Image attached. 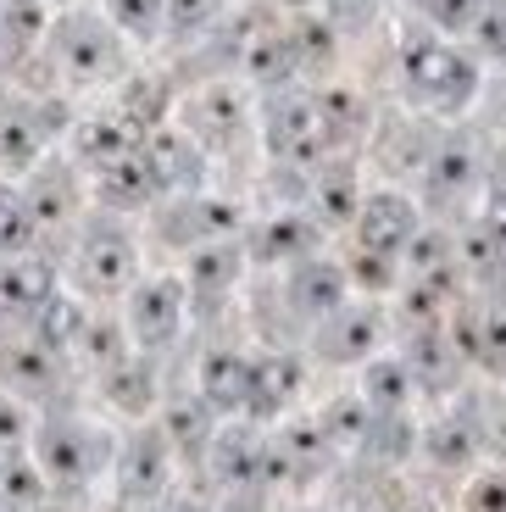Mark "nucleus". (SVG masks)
I'll return each instance as SVG.
<instances>
[{"mask_svg":"<svg viewBox=\"0 0 506 512\" xmlns=\"http://www.w3.org/2000/svg\"><path fill=\"white\" fill-rule=\"evenodd\" d=\"M217 17H223V6H217V0H167L162 34L178 39V45H190V39H201Z\"/></svg>","mask_w":506,"mask_h":512,"instance_id":"obj_22","label":"nucleus"},{"mask_svg":"<svg viewBox=\"0 0 506 512\" xmlns=\"http://www.w3.org/2000/svg\"><path fill=\"white\" fill-rule=\"evenodd\" d=\"M490 446L506 451V407H495V418H490Z\"/></svg>","mask_w":506,"mask_h":512,"instance_id":"obj_30","label":"nucleus"},{"mask_svg":"<svg viewBox=\"0 0 506 512\" xmlns=\"http://www.w3.org/2000/svg\"><path fill=\"white\" fill-rule=\"evenodd\" d=\"M62 28L73 34V45L62 39V51H56L67 78H78V84H106V78L123 73V34L101 12H78Z\"/></svg>","mask_w":506,"mask_h":512,"instance_id":"obj_2","label":"nucleus"},{"mask_svg":"<svg viewBox=\"0 0 506 512\" xmlns=\"http://www.w3.org/2000/svg\"><path fill=\"white\" fill-rule=\"evenodd\" d=\"M317 423H323L329 446H362V440H367V423H373V407H367L362 396H340Z\"/></svg>","mask_w":506,"mask_h":512,"instance_id":"obj_21","label":"nucleus"},{"mask_svg":"<svg viewBox=\"0 0 506 512\" xmlns=\"http://www.w3.org/2000/svg\"><path fill=\"white\" fill-rule=\"evenodd\" d=\"M356 284H362V290H390V284H395V256L362 251V256H356Z\"/></svg>","mask_w":506,"mask_h":512,"instance_id":"obj_27","label":"nucleus"},{"mask_svg":"<svg viewBox=\"0 0 506 512\" xmlns=\"http://www.w3.org/2000/svg\"><path fill=\"white\" fill-rule=\"evenodd\" d=\"M345 295H351V273L334 268V262H317V256H306V262H295L290 273V307L301 312V318H334V312L345 307Z\"/></svg>","mask_w":506,"mask_h":512,"instance_id":"obj_7","label":"nucleus"},{"mask_svg":"<svg viewBox=\"0 0 506 512\" xmlns=\"http://www.w3.org/2000/svg\"><path fill=\"white\" fill-rule=\"evenodd\" d=\"M101 17L128 39V45H151V39H162L167 0H101Z\"/></svg>","mask_w":506,"mask_h":512,"instance_id":"obj_18","label":"nucleus"},{"mask_svg":"<svg viewBox=\"0 0 506 512\" xmlns=\"http://www.w3.org/2000/svg\"><path fill=\"white\" fill-rule=\"evenodd\" d=\"M479 179V156L468 140H434L429 162H423V184L434 190V201H451Z\"/></svg>","mask_w":506,"mask_h":512,"instance_id":"obj_11","label":"nucleus"},{"mask_svg":"<svg viewBox=\"0 0 506 512\" xmlns=\"http://www.w3.org/2000/svg\"><path fill=\"white\" fill-rule=\"evenodd\" d=\"M240 128H245V95L240 90L212 84V90L195 95V140L228 145V140H240Z\"/></svg>","mask_w":506,"mask_h":512,"instance_id":"obj_13","label":"nucleus"},{"mask_svg":"<svg viewBox=\"0 0 506 512\" xmlns=\"http://www.w3.org/2000/svg\"><path fill=\"white\" fill-rule=\"evenodd\" d=\"M262 457H267V446L251 435V429H234V435L212 440L217 479H223L228 490H251V485H262Z\"/></svg>","mask_w":506,"mask_h":512,"instance_id":"obj_15","label":"nucleus"},{"mask_svg":"<svg viewBox=\"0 0 506 512\" xmlns=\"http://www.w3.org/2000/svg\"><path fill=\"white\" fill-rule=\"evenodd\" d=\"M312 106H317L323 145H351L367 128V101L356 90H323V95H312Z\"/></svg>","mask_w":506,"mask_h":512,"instance_id":"obj_17","label":"nucleus"},{"mask_svg":"<svg viewBox=\"0 0 506 512\" xmlns=\"http://www.w3.org/2000/svg\"><path fill=\"white\" fill-rule=\"evenodd\" d=\"M145 162H151V173H156V190H184V195L201 190L206 156H201V140H190V134L151 128V134H145Z\"/></svg>","mask_w":506,"mask_h":512,"instance_id":"obj_5","label":"nucleus"},{"mask_svg":"<svg viewBox=\"0 0 506 512\" xmlns=\"http://www.w3.org/2000/svg\"><path fill=\"white\" fill-rule=\"evenodd\" d=\"M284 6H295V12H306V6H312V0H284Z\"/></svg>","mask_w":506,"mask_h":512,"instance_id":"obj_31","label":"nucleus"},{"mask_svg":"<svg viewBox=\"0 0 506 512\" xmlns=\"http://www.w3.org/2000/svg\"><path fill=\"white\" fill-rule=\"evenodd\" d=\"M295 390H301V362L262 357V362H251V396H245V412L273 418L279 407H290V401H295Z\"/></svg>","mask_w":506,"mask_h":512,"instance_id":"obj_12","label":"nucleus"},{"mask_svg":"<svg viewBox=\"0 0 506 512\" xmlns=\"http://www.w3.org/2000/svg\"><path fill=\"white\" fill-rule=\"evenodd\" d=\"M412 390H418V379H412L406 357H373V362H367V373H362V401H367L373 412H406Z\"/></svg>","mask_w":506,"mask_h":512,"instance_id":"obj_16","label":"nucleus"},{"mask_svg":"<svg viewBox=\"0 0 506 512\" xmlns=\"http://www.w3.org/2000/svg\"><path fill=\"white\" fill-rule=\"evenodd\" d=\"M312 245H317V223L301 218V212H279V218H267L256 229L251 251H256V262H273V268L284 262V268H295V262L312 256Z\"/></svg>","mask_w":506,"mask_h":512,"instance_id":"obj_9","label":"nucleus"},{"mask_svg":"<svg viewBox=\"0 0 506 512\" xmlns=\"http://www.w3.org/2000/svg\"><path fill=\"white\" fill-rule=\"evenodd\" d=\"M134 329H140V340L145 346H167L178 334V318H184V284L178 279H156V284H145L140 295H134Z\"/></svg>","mask_w":506,"mask_h":512,"instance_id":"obj_8","label":"nucleus"},{"mask_svg":"<svg viewBox=\"0 0 506 512\" xmlns=\"http://www.w3.org/2000/svg\"><path fill=\"white\" fill-rule=\"evenodd\" d=\"M462 512H506V474H479L462 490Z\"/></svg>","mask_w":506,"mask_h":512,"instance_id":"obj_26","label":"nucleus"},{"mask_svg":"<svg viewBox=\"0 0 506 512\" xmlns=\"http://www.w3.org/2000/svg\"><path fill=\"white\" fill-rule=\"evenodd\" d=\"M312 206H317L323 223H351L356 206H362V190H356L351 167H329V173L317 179V190H312Z\"/></svg>","mask_w":506,"mask_h":512,"instance_id":"obj_19","label":"nucleus"},{"mask_svg":"<svg viewBox=\"0 0 506 512\" xmlns=\"http://www.w3.org/2000/svg\"><path fill=\"white\" fill-rule=\"evenodd\" d=\"M384 340V318L379 307H351L345 301L334 318H323V334H317V351L329 362H367Z\"/></svg>","mask_w":506,"mask_h":512,"instance_id":"obj_6","label":"nucleus"},{"mask_svg":"<svg viewBox=\"0 0 506 512\" xmlns=\"http://www.w3.org/2000/svg\"><path fill=\"white\" fill-rule=\"evenodd\" d=\"M301 73V56H295V39L290 28H273V34H256L245 39V78L262 84V90H290V78Z\"/></svg>","mask_w":506,"mask_h":512,"instance_id":"obj_10","label":"nucleus"},{"mask_svg":"<svg viewBox=\"0 0 506 512\" xmlns=\"http://www.w3.org/2000/svg\"><path fill=\"white\" fill-rule=\"evenodd\" d=\"M401 73H406V95L434 117H456L468 112L479 95V62L468 51H456L445 34H412L401 45Z\"/></svg>","mask_w":506,"mask_h":512,"instance_id":"obj_1","label":"nucleus"},{"mask_svg":"<svg viewBox=\"0 0 506 512\" xmlns=\"http://www.w3.org/2000/svg\"><path fill=\"white\" fill-rule=\"evenodd\" d=\"M351 223H356V234H362V251H384V256H401L406 245H412V234L423 229L412 195H401V190L362 195V206H356Z\"/></svg>","mask_w":506,"mask_h":512,"instance_id":"obj_3","label":"nucleus"},{"mask_svg":"<svg viewBox=\"0 0 506 512\" xmlns=\"http://www.w3.org/2000/svg\"><path fill=\"white\" fill-rule=\"evenodd\" d=\"M178 512H201V507H178Z\"/></svg>","mask_w":506,"mask_h":512,"instance_id":"obj_32","label":"nucleus"},{"mask_svg":"<svg viewBox=\"0 0 506 512\" xmlns=\"http://www.w3.org/2000/svg\"><path fill=\"white\" fill-rule=\"evenodd\" d=\"M201 396H206V407H217V412L245 407V396H251V357H240V351H217V357H206Z\"/></svg>","mask_w":506,"mask_h":512,"instance_id":"obj_14","label":"nucleus"},{"mask_svg":"<svg viewBox=\"0 0 506 512\" xmlns=\"http://www.w3.org/2000/svg\"><path fill=\"white\" fill-rule=\"evenodd\" d=\"M468 34H473V45H479V56L506 62V0H484Z\"/></svg>","mask_w":506,"mask_h":512,"instance_id":"obj_25","label":"nucleus"},{"mask_svg":"<svg viewBox=\"0 0 506 512\" xmlns=\"http://www.w3.org/2000/svg\"><path fill=\"white\" fill-rule=\"evenodd\" d=\"M240 245H206V251H195V268H190V279H195V290H234V279H240Z\"/></svg>","mask_w":506,"mask_h":512,"instance_id":"obj_20","label":"nucleus"},{"mask_svg":"<svg viewBox=\"0 0 506 512\" xmlns=\"http://www.w3.org/2000/svg\"><path fill=\"white\" fill-rule=\"evenodd\" d=\"M367 17H373V0H329V23H340V28H356Z\"/></svg>","mask_w":506,"mask_h":512,"instance_id":"obj_28","label":"nucleus"},{"mask_svg":"<svg viewBox=\"0 0 506 512\" xmlns=\"http://www.w3.org/2000/svg\"><path fill=\"white\" fill-rule=\"evenodd\" d=\"M267 145H273V156L279 162H317L323 156V128H317V106L306 101V95H290L279 90V106H273V123H267Z\"/></svg>","mask_w":506,"mask_h":512,"instance_id":"obj_4","label":"nucleus"},{"mask_svg":"<svg viewBox=\"0 0 506 512\" xmlns=\"http://www.w3.org/2000/svg\"><path fill=\"white\" fill-rule=\"evenodd\" d=\"M412 6H418V17L434 28V34L451 39V34H468L484 0H412Z\"/></svg>","mask_w":506,"mask_h":512,"instance_id":"obj_23","label":"nucleus"},{"mask_svg":"<svg viewBox=\"0 0 506 512\" xmlns=\"http://www.w3.org/2000/svg\"><path fill=\"white\" fill-rule=\"evenodd\" d=\"M423 451H429L440 468H462V462L473 457V429L468 423H434L429 440H423Z\"/></svg>","mask_w":506,"mask_h":512,"instance_id":"obj_24","label":"nucleus"},{"mask_svg":"<svg viewBox=\"0 0 506 512\" xmlns=\"http://www.w3.org/2000/svg\"><path fill=\"white\" fill-rule=\"evenodd\" d=\"M301 512H323V507H301Z\"/></svg>","mask_w":506,"mask_h":512,"instance_id":"obj_33","label":"nucleus"},{"mask_svg":"<svg viewBox=\"0 0 506 512\" xmlns=\"http://www.w3.org/2000/svg\"><path fill=\"white\" fill-rule=\"evenodd\" d=\"M390 512H434V507L418 496V490H395V496H390Z\"/></svg>","mask_w":506,"mask_h":512,"instance_id":"obj_29","label":"nucleus"}]
</instances>
